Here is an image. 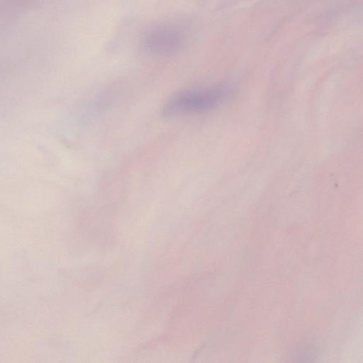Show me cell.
Segmentation results:
<instances>
[{"mask_svg":"<svg viewBox=\"0 0 363 363\" xmlns=\"http://www.w3.org/2000/svg\"><path fill=\"white\" fill-rule=\"evenodd\" d=\"M229 94L223 86L184 91L167 101L162 113L169 116L208 111L221 104Z\"/></svg>","mask_w":363,"mask_h":363,"instance_id":"1","label":"cell"},{"mask_svg":"<svg viewBox=\"0 0 363 363\" xmlns=\"http://www.w3.org/2000/svg\"><path fill=\"white\" fill-rule=\"evenodd\" d=\"M183 32L174 25L164 24L151 29L143 40L145 51L152 55L167 56L179 51L184 44Z\"/></svg>","mask_w":363,"mask_h":363,"instance_id":"2","label":"cell"}]
</instances>
